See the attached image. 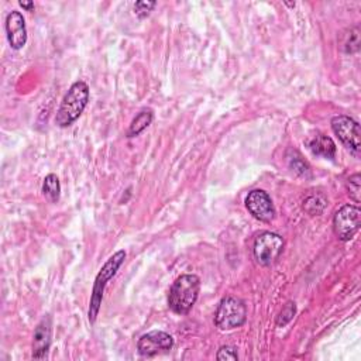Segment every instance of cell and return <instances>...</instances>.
<instances>
[{
  "instance_id": "6da1fadb",
  "label": "cell",
  "mask_w": 361,
  "mask_h": 361,
  "mask_svg": "<svg viewBox=\"0 0 361 361\" xmlns=\"http://www.w3.org/2000/svg\"><path fill=\"white\" fill-rule=\"evenodd\" d=\"M89 86L83 81H76L71 85L68 92L65 94L61 106H59L56 116H55V123L58 127L65 129L72 126L76 120L83 113L85 107L89 102Z\"/></svg>"
},
{
  "instance_id": "7a4b0ae2",
  "label": "cell",
  "mask_w": 361,
  "mask_h": 361,
  "mask_svg": "<svg viewBox=\"0 0 361 361\" xmlns=\"http://www.w3.org/2000/svg\"><path fill=\"white\" fill-rule=\"evenodd\" d=\"M200 280L195 274H184L175 280L168 293V307L176 315H187L196 304Z\"/></svg>"
},
{
  "instance_id": "3957f363",
  "label": "cell",
  "mask_w": 361,
  "mask_h": 361,
  "mask_svg": "<svg viewBox=\"0 0 361 361\" xmlns=\"http://www.w3.org/2000/svg\"><path fill=\"white\" fill-rule=\"evenodd\" d=\"M126 260V251L125 250H118L116 251L112 257L107 258V261L103 264L101 271L98 273L92 289V296H90V302H89V311H87V318L90 324H94L98 319L101 307H102V300H103V293L106 289L107 282L116 276L118 268L123 265Z\"/></svg>"
},
{
  "instance_id": "277c9868",
  "label": "cell",
  "mask_w": 361,
  "mask_h": 361,
  "mask_svg": "<svg viewBox=\"0 0 361 361\" xmlns=\"http://www.w3.org/2000/svg\"><path fill=\"white\" fill-rule=\"evenodd\" d=\"M247 319L246 304L240 298L225 296L218 305L215 313V324L220 330H234L242 327Z\"/></svg>"
},
{
  "instance_id": "5b68a950",
  "label": "cell",
  "mask_w": 361,
  "mask_h": 361,
  "mask_svg": "<svg viewBox=\"0 0 361 361\" xmlns=\"http://www.w3.org/2000/svg\"><path fill=\"white\" fill-rule=\"evenodd\" d=\"M284 246L285 242L280 234L273 231H261L254 240V258L260 265L268 267L280 258L284 251Z\"/></svg>"
},
{
  "instance_id": "8992f818",
  "label": "cell",
  "mask_w": 361,
  "mask_h": 361,
  "mask_svg": "<svg viewBox=\"0 0 361 361\" xmlns=\"http://www.w3.org/2000/svg\"><path fill=\"white\" fill-rule=\"evenodd\" d=\"M361 225L360 207L354 205L342 206L333 216V230L342 242H349L358 231Z\"/></svg>"
},
{
  "instance_id": "52a82bcc",
  "label": "cell",
  "mask_w": 361,
  "mask_h": 361,
  "mask_svg": "<svg viewBox=\"0 0 361 361\" xmlns=\"http://www.w3.org/2000/svg\"><path fill=\"white\" fill-rule=\"evenodd\" d=\"M333 133L340 138V141L354 154H358L361 149V132L360 125L354 118L349 116H335L332 118Z\"/></svg>"
},
{
  "instance_id": "ba28073f",
  "label": "cell",
  "mask_w": 361,
  "mask_h": 361,
  "mask_svg": "<svg viewBox=\"0 0 361 361\" xmlns=\"http://www.w3.org/2000/svg\"><path fill=\"white\" fill-rule=\"evenodd\" d=\"M246 207L249 212L260 222L269 223L276 218V207L273 199L262 189H254L249 192L246 198Z\"/></svg>"
},
{
  "instance_id": "9c48e42d",
  "label": "cell",
  "mask_w": 361,
  "mask_h": 361,
  "mask_svg": "<svg viewBox=\"0 0 361 361\" xmlns=\"http://www.w3.org/2000/svg\"><path fill=\"white\" fill-rule=\"evenodd\" d=\"M174 347V339L171 335L154 330L147 335H143L137 342L138 353L144 357H154L161 353H167Z\"/></svg>"
},
{
  "instance_id": "30bf717a",
  "label": "cell",
  "mask_w": 361,
  "mask_h": 361,
  "mask_svg": "<svg viewBox=\"0 0 361 361\" xmlns=\"http://www.w3.org/2000/svg\"><path fill=\"white\" fill-rule=\"evenodd\" d=\"M51 340H52V320L50 315H45L34 330L32 357L36 360H44L48 355Z\"/></svg>"
},
{
  "instance_id": "8fae6325",
  "label": "cell",
  "mask_w": 361,
  "mask_h": 361,
  "mask_svg": "<svg viewBox=\"0 0 361 361\" xmlns=\"http://www.w3.org/2000/svg\"><path fill=\"white\" fill-rule=\"evenodd\" d=\"M8 41L13 50H21L27 43V27L23 14L13 10L6 17Z\"/></svg>"
},
{
  "instance_id": "7c38bea8",
  "label": "cell",
  "mask_w": 361,
  "mask_h": 361,
  "mask_svg": "<svg viewBox=\"0 0 361 361\" xmlns=\"http://www.w3.org/2000/svg\"><path fill=\"white\" fill-rule=\"evenodd\" d=\"M308 147H309V149L315 156H319V157H324V158L332 160L336 156V144H335V141L330 137L324 136V134L313 136L309 140Z\"/></svg>"
},
{
  "instance_id": "4fadbf2b",
  "label": "cell",
  "mask_w": 361,
  "mask_h": 361,
  "mask_svg": "<svg viewBox=\"0 0 361 361\" xmlns=\"http://www.w3.org/2000/svg\"><path fill=\"white\" fill-rule=\"evenodd\" d=\"M153 118H154V113H153L152 109L141 110L133 118V122H132V125L129 127V132H127V137H136L140 133H143L149 125L153 123Z\"/></svg>"
},
{
  "instance_id": "5bb4252c",
  "label": "cell",
  "mask_w": 361,
  "mask_h": 361,
  "mask_svg": "<svg viewBox=\"0 0 361 361\" xmlns=\"http://www.w3.org/2000/svg\"><path fill=\"white\" fill-rule=\"evenodd\" d=\"M43 194L51 203H56L59 200V196H61V184H59V179L55 174H50L45 176L43 183Z\"/></svg>"
},
{
  "instance_id": "9a60e30c",
  "label": "cell",
  "mask_w": 361,
  "mask_h": 361,
  "mask_svg": "<svg viewBox=\"0 0 361 361\" xmlns=\"http://www.w3.org/2000/svg\"><path fill=\"white\" fill-rule=\"evenodd\" d=\"M342 48L347 54L357 52L360 50V30L358 27H351L343 34Z\"/></svg>"
},
{
  "instance_id": "2e32d148",
  "label": "cell",
  "mask_w": 361,
  "mask_h": 361,
  "mask_svg": "<svg viewBox=\"0 0 361 361\" xmlns=\"http://www.w3.org/2000/svg\"><path fill=\"white\" fill-rule=\"evenodd\" d=\"M288 158V164L289 168H292V171H295L299 175H308L309 174V165L308 163L302 158L298 152H289V154L287 156Z\"/></svg>"
},
{
  "instance_id": "e0dca14e",
  "label": "cell",
  "mask_w": 361,
  "mask_h": 361,
  "mask_svg": "<svg viewBox=\"0 0 361 361\" xmlns=\"http://www.w3.org/2000/svg\"><path fill=\"white\" fill-rule=\"evenodd\" d=\"M326 206V199L322 195H312L304 202V209L311 215H319Z\"/></svg>"
},
{
  "instance_id": "ac0fdd59",
  "label": "cell",
  "mask_w": 361,
  "mask_h": 361,
  "mask_svg": "<svg viewBox=\"0 0 361 361\" xmlns=\"http://www.w3.org/2000/svg\"><path fill=\"white\" fill-rule=\"evenodd\" d=\"M347 188H349V194L350 196L354 199V202H360V194H361V184H360V174H355L353 176L349 178V183H347Z\"/></svg>"
},
{
  "instance_id": "d6986e66",
  "label": "cell",
  "mask_w": 361,
  "mask_h": 361,
  "mask_svg": "<svg viewBox=\"0 0 361 361\" xmlns=\"http://www.w3.org/2000/svg\"><path fill=\"white\" fill-rule=\"evenodd\" d=\"M295 312H296L295 304H293V302H288V304L282 308V311L280 312L278 319H277V324H278V326H285L288 322H291V319L293 318Z\"/></svg>"
},
{
  "instance_id": "ffe728a7",
  "label": "cell",
  "mask_w": 361,
  "mask_h": 361,
  "mask_svg": "<svg viewBox=\"0 0 361 361\" xmlns=\"http://www.w3.org/2000/svg\"><path fill=\"white\" fill-rule=\"evenodd\" d=\"M157 6L156 2H136L134 5V13L140 17L144 19L147 17L149 13L153 12V9Z\"/></svg>"
},
{
  "instance_id": "44dd1931",
  "label": "cell",
  "mask_w": 361,
  "mask_h": 361,
  "mask_svg": "<svg viewBox=\"0 0 361 361\" xmlns=\"http://www.w3.org/2000/svg\"><path fill=\"white\" fill-rule=\"evenodd\" d=\"M216 358L223 361V360H238L237 350L230 346H222L216 354Z\"/></svg>"
},
{
  "instance_id": "7402d4cb",
  "label": "cell",
  "mask_w": 361,
  "mask_h": 361,
  "mask_svg": "<svg viewBox=\"0 0 361 361\" xmlns=\"http://www.w3.org/2000/svg\"><path fill=\"white\" fill-rule=\"evenodd\" d=\"M19 5H20L23 9H25L27 12L34 10V3H33V2H19Z\"/></svg>"
}]
</instances>
